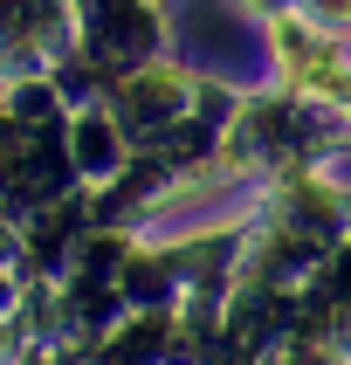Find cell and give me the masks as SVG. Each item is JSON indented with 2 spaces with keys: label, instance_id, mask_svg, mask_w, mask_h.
Returning a JSON list of instances; mask_svg holds the SVG:
<instances>
[{
  "label": "cell",
  "instance_id": "1",
  "mask_svg": "<svg viewBox=\"0 0 351 365\" xmlns=\"http://www.w3.org/2000/svg\"><path fill=\"white\" fill-rule=\"evenodd\" d=\"M317 7H324V14H351V0H317Z\"/></svg>",
  "mask_w": 351,
  "mask_h": 365
}]
</instances>
